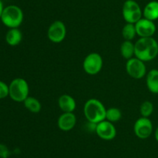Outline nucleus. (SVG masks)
<instances>
[{"label":"nucleus","mask_w":158,"mask_h":158,"mask_svg":"<svg viewBox=\"0 0 158 158\" xmlns=\"http://www.w3.org/2000/svg\"><path fill=\"white\" fill-rule=\"evenodd\" d=\"M158 55V43L154 37H140L135 43V57L143 62L150 61Z\"/></svg>","instance_id":"nucleus-1"},{"label":"nucleus","mask_w":158,"mask_h":158,"mask_svg":"<svg viewBox=\"0 0 158 158\" xmlns=\"http://www.w3.org/2000/svg\"><path fill=\"white\" fill-rule=\"evenodd\" d=\"M106 108L97 99H90L85 103L83 108L85 117L89 122L97 124L106 119Z\"/></svg>","instance_id":"nucleus-2"},{"label":"nucleus","mask_w":158,"mask_h":158,"mask_svg":"<svg viewBox=\"0 0 158 158\" xmlns=\"http://www.w3.org/2000/svg\"><path fill=\"white\" fill-rule=\"evenodd\" d=\"M24 18L23 12L19 6L10 5L3 9L1 19L3 24L9 29L19 28L22 24Z\"/></svg>","instance_id":"nucleus-3"},{"label":"nucleus","mask_w":158,"mask_h":158,"mask_svg":"<svg viewBox=\"0 0 158 158\" xmlns=\"http://www.w3.org/2000/svg\"><path fill=\"white\" fill-rule=\"evenodd\" d=\"M9 96L15 102H23L29 96V84L22 77L13 79L9 84Z\"/></svg>","instance_id":"nucleus-4"},{"label":"nucleus","mask_w":158,"mask_h":158,"mask_svg":"<svg viewBox=\"0 0 158 158\" xmlns=\"http://www.w3.org/2000/svg\"><path fill=\"white\" fill-rule=\"evenodd\" d=\"M122 14L125 21L127 23L135 24L143 15V11L138 3L134 0H127L123 5Z\"/></svg>","instance_id":"nucleus-5"},{"label":"nucleus","mask_w":158,"mask_h":158,"mask_svg":"<svg viewBox=\"0 0 158 158\" xmlns=\"http://www.w3.org/2000/svg\"><path fill=\"white\" fill-rule=\"evenodd\" d=\"M103 58L98 53H90L85 57L83 63V70L89 75H96L103 68Z\"/></svg>","instance_id":"nucleus-6"},{"label":"nucleus","mask_w":158,"mask_h":158,"mask_svg":"<svg viewBox=\"0 0 158 158\" xmlns=\"http://www.w3.org/2000/svg\"><path fill=\"white\" fill-rule=\"evenodd\" d=\"M127 73L134 79H140L146 75L147 68L143 60L137 57H132L126 63Z\"/></svg>","instance_id":"nucleus-7"},{"label":"nucleus","mask_w":158,"mask_h":158,"mask_svg":"<svg viewBox=\"0 0 158 158\" xmlns=\"http://www.w3.org/2000/svg\"><path fill=\"white\" fill-rule=\"evenodd\" d=\"M48 38L52 43H61L66 36V27L64 23L56 20L51 23L47 31Z\"/></svg>","instance_id":"nucleus-8"},{"label":"nucleus","mask_w":158,"mask_h":158,"mask_svg":"<svg viewBox=\"0 0 158 158\" xmlns=\"http://www.w3.org/2000/svg\"><path fill=\"white\" fill-rule=\"evenodd\" d=\"M134 131L136 136L140 139H148L153 133L152 122L149 118H139L134 123Z\"/></svg>","instance_id":"nucleus-9"},{"label":"nucleus","mask_w":158,"mask_h":158,"mask_svg":"<svg viewBox=\"0 0 158 158\" xmlns=\"http://www.w3.org/2000/svg\"><path fill=\"white\" fill-rule=\"evenodd\" d=\"M97 136L104 140H112L117 136V129L113 122L103 120L97 124L95 129Z\"/></svg>","instance_id":"nucleus-10"},{"label":"nucleus","mask_w":158,"mask_h":158,"mask_svg":"<svg viewBox=\"0 0 158 158\" xmlns=\"http://www.w3.org/2000/svg\"><path fill=\"white\" fill-rule=\"evenodd\" d=\"M137 35L140 37H152L156 32V25L154 21L141 18L135 23Z\"/></svg>","instance_id":"nucleus-11"},{"label":"nucleus","mask_w":158,"mask_h":158,"mask_svg":"<svg viewBox=\"0 0 158 158\" xmlns=\"http://www.w3.org/2000/svg\"><path fill=\"white\" fill-rule=\"evenodd\" d=\"M77 123V117L73 112H63L59 117L57 125L62 131L68 132L72 130Z\"/></svg>","instance_id":"nucleus-12"},{"label":"nucleus","mask_w":158,"mask_h":158,"mask_svg":"<svg viewBox=\"0 0 158 158\" xmlns=\"http://www.w3.org/2000/svg\"><path fill=\"white\" fill-rule=\"evenodd\" d=\"M58 105L63 112H73L77 107V103L73 97L65 94L59 98Z\"/></svg>","instance_id":"nucleus-13"},{"label":"nucleus","mask_w":158,"mask_h":158,"mask_svg":"<svg viewBox=\"0 0 158 158\" xmlns=\"http://www.w3.org/2000/svg\"><path fill=\"white\" fill-rule=\"evenodd\" d=\"M23 40V33L19 28L9 29L6 34V41L12 46H17Z\"/></svg>","instance_id":"nucleus-14"},{"label":"nucleus","mask_w":158,"mask_h":158,"mask_svg":"<svg viewBox=\"0 0 158 158\" xmlns=\"http://www.w3.org/2000/svg\"><path fill=\"white\" fill-rule=\"evenodd\" d=\"M143 18L154 21L158 19V2L151 1L145 6L143 10Z\"/></svg>","instance_id":"nucleus-15"},{"label":"nucleus","mask_w":158,"mask_h":158,"mask_svg":"<svg viewBox=\"0 0 158 158\" xmlns=\"http://www.w3.org/2000/svg\"><path fill=\"white\" fill-rule=\"evenodd\" d=\"M147 86L149 91L158 94V70L152 69L147 74Z\"/></svg>","instance_id":"nucleus-16"},{"label":"nucleus","mask_w":158,"mask_h":158,"mask_svg":"<svg viewBox=\"0 0 158 158\" xmlns=\"http://www.w3.org/2000/svg\"><path fill=\"white\" fill-rule=\"evenodd\" d=\"M120 50L122 57L129 60L135 55V43L131 40H124L120 45Z\"/></svg>","instance_id":"nucleus-17"},{"label":"nucleus","mask_w":158,"mask_h":158,"mask_svg":"<svg viewBox=\"0 0 158 158\" xmlns=\"http://www.w3.org/2000/svg\"><path fill=\"white\" fill-rule=\"evenodd\" d=\"M23 103H24L25 108L32 113L40 112L42 108V105L40 101L32 96H29L23 102Z\"/></svg>","instance_id":"nucleus-18"},{"label":"nucleus","mask_w":158,"mask_h":158,"mask_svg":"<svg viewBox=\"0 0 158 158\" xmlns=\"http://www.w3.org/2000/svg\"><path fill=\"white\" fill-rule=\"evenodd\" d=\"M122 35H123V37L125 40L132 41V40H134L135 36L137 35L135 24L127 23L122 29Z\"/></svg>","instance_id":"nucleus-19"},{"label":"nucleus","mask_w":158,"mask_h":158,"mask_svg":"<svg viewBox=\"0 0 158 158\" xmlns=\"http://www.w3.org/2000/svg\"><path fill=\"white\" fill-rule=\"evenodd\" d=\"M122 118V112L118 108L112 107L106 112V120L111 122H116Z\"/></svg>","instance_id":"nucleus-20"},{"label":"nucleus","mask_w":158,"mask_h":158,"mask_svg":"<svg viewBox=\"0 0 158 158\" xmlns=\"http://www.w3.org/2000/svg\"><path fill=\"white\" fill-rule=\"evenodd\" d=\"M154 112V105L150 101H145L141 104L140 108V112L142 117L149 118Z\"/></svg>","instance_id":"nucleus-21"},{"label":"nucleus","mask_w":158,"mask_h":158,"mask_svg":"<svg viewBox=\"0 0 158 158\" xmlns=\"http://www.w3.org/2000/svg\"><path fill=\"white\" fill-rule=\"evenodd\" d=\"M9 85L2 81H0V99H6L7 96H9Z\"/></svg>","instance_id":"nucleus-22"},{"label":"nucleus","mask_w":158,"mask_h":158,"mask_svg":"<svg viewBox=\"0 0 158 158\" xmlns=\"http://www.w3.org/2000/svg\"><path fill=\"white\" fill-rule=\"evenodd\" d=\"M11 153L6 144L0 143V158H9Z\"/></svg>","instance_id":"nucleus-23"},{"label":"nucleus","mask_w":158,"mask_h":158,"mask_svg":"<svg viewBox=\"0 0 158 158\" xmlns=\"http://www.w3.org/2000/svg\"><path fill=\"white\" fill-rule=\"evenodd\" d=\"M3 9H4V7H3V4L1 0H0V19H1V15H2V13Z\"/></svg>","instance_id":"nucleus-24"},{"label":"nucleus","mask_w":158,"mask_h":158,"mask_svg":"<svg viewBox=\"0 0 158 158\" xmlns=\"http://www.w3.org/2000/svg\"><path fill=\"white\" fill-rule=\"evenodd\" d=\"M154 136H155V139H156V140L157 141V143H158V127L157 129H156V130H155V133H154Z\"/></svg>","instance_id":"nucleus-25"}]
</instances>
